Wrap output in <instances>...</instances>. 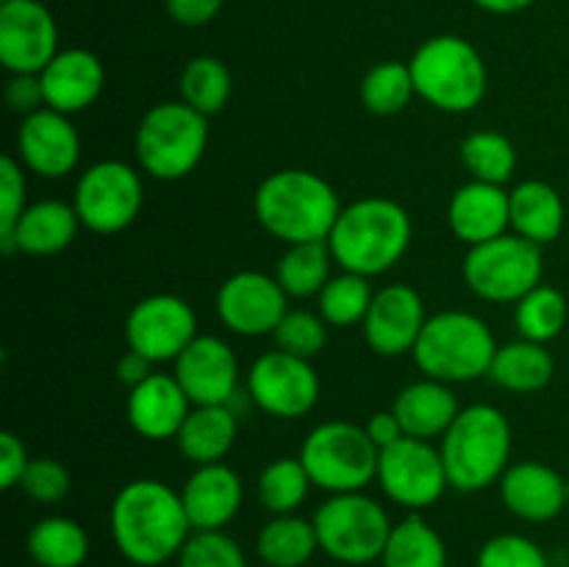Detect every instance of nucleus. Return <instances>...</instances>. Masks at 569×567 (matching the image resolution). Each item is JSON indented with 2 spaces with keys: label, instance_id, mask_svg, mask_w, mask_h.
<instances>
[{
  "label": "nucleus",
  "instance_id": "nucleus-1",
  "mask_svg": "<svg viewBox=\"0 0 569 567\" xmlns=\"http://www.w3.org/2000/svg\"><path fill=\"white\" fill-rule=\"evenodd\" d=\"M109 520L117 550L137 567H161L178 559L194 531L181 493L156 478L128 481L111 504Z\"/></svg>",
  "mask_w": 569,
  "mask_h": 567
},
{
  "label": "nucleus",
  "instance_id": "nucleus-2",
  "mask_svg": "<svg viewBox=\"0 0 569 567\" xmlns=\"http://www.w3.org/2000/svg\"><path fill=\"white\" fill-rule=\"evenodd\" d=\"M253 211L267 233L287 245L328 242L342 203L331 183L311 170H278L259 183Z\"/></svg>",
  "mask_w": 569,
  "mask_h": 567
},
{
  "label": "nucleus",
  "instance_id": "nucleus-3",
  "mask_svg": "<svg viewBox=\"0 0 569 567\" xmlns=\"http://www.w3.org/2000/svg\"><path fill=\"white\" fill-rule=\"evenodd\" d=\"M411 217L398 200L361 198L345 206L328 237L333 261L359 276H381L392 270L411 245Z\"/></svg>",
  "mask_w": 569,
  "mask_h": 567
},
{
  "label": "nucleus",
  "instance_id": "nucleus-4",
  "mask_svg": "<svg viewBox=\"0 0 569 567\" xmlns=\"http://www.w3.org/2000/svg\"><path fill=\"white\" fill-rule=\"evenodd\" d=\"M448 484L459 493H481L500 481L511 459V426L500 409L472 404L459 411L453 426L445 431L442 445Z\"/></svg>",
  "mask_w": 569,
  "mask_h": 567
},
{
  "label": "nucleus",
  "instance_id": "nucleus-5",
  "mask_svg": "<svg viewBox=\"0 0 569 567\" xmlns=\"http://www.w3.org/2000/svg\"><path fill=\"white\" fill-rule=\"evenodd\" d=\"M415 89L445 115H467L487 98L489 72L476 44L456 33L426 39L409 61Z\"/></svg>",
  "mask_w": 569,
  "mask_h": 567
},
{
  "label": "nucleus",
  "instance_id": "nucleus-6",
  "mask_svg": "<svg viewBox=\"0 0 569 567\" xmlns=\"http://www.w3.org/2000/svg\"><path fill=\"white\" fill-rule=\"evenodd\" d=\"M498 342L481 317L470 311H439L428 317L420 339H417L415 365L426 378L445 384L476 381L489 376Z\"/></svg>",
  "mask_w": 569,
  "mask_h": 567
},
{
  "label": "nucleus",
  "instance_id": "nucleus-7",
  "mask_svg": "<svg viewBox=\"0 0 569 567\" xmlns=\"http://www.w3.org/2000/svg\"><path fill=\"white\" fill-rule=\"evenodd\" d=\"M137 161L159 181L187 178L209 145V117L181 100H164L144 111L137 128Z\"/></svg>",
  "mask_w": 569,
  "mask_h": 567
},
{
  "label": "nucleus",
  "instance_id": "nucleus-8",
  "mask_svg": "<svg viewBox=\"0 0 569 567\" xmlns=\"http://www.w3.org/2000/svg\"><path fill=\"white\" fill-rule=\"evenodd\" d=\"M381 450L367 437L365 426L348 420L320 422L300 448V461L311 484L331 495L365 493L378 478Z\"/></svg>",
  "mask_w": 569,
  "mask_h": 567
},
{
  "label": "nucleus",
  "instance_id": "nucleus-9",
  "mask_svg": "<svg viewBox=\"0 0 569 567\" xmlns=\"http://www.w3.org/2000/svg\"><path fill=\"white\" fill-rule=\"evenodd\" d=\"M320 550L342 565H372L383 556L395 523L376 498L365 493L331 495L311 517Z\"/></svg>",
  "mask_w": 569,
  "mask_h": 567
},
{
  "label": "nucleus",
  "instance_id": "nucleus-10",
  "mask_svg": "<svg viewBox=\"0 0 569 567\" xmlns=\"http://www.w3.org/2000/svg\"><path fill=\"white\" fill-rule=\"evenodd\" d=\"M542 245L509 231L467 250L465 281L478 298L492 304H517L542 284Z\"/></svg>",
  "mask_w": 569,
  "mask_h": 567
},
{
  "label": "nucleus",
  "instance_id": "nucleus-11",
  "mask_svg": "<svg viewBox=\"0 0 569 567\" xmlns=\"http://www.w3.org/2000/svg\"><path fill=\"white\" fill-rule=\"evenodd\" d=\"M144 187L128 161L106 159L81 172L72 206L83 228L94 233H120L139 217Z\"/></svg>",
  "mask_w": 569,
  "mask_h": 567
},
{
  "label": "nucleus",
  "instance_id": "nucleus-12",
  "mask_svg": "<svg viewBox=\"0 0 569 567\" xmlns=\"http://www.w3.org/2000/svg\"><path fill=\"white\" fill-rule=\"evenodd\" d=\"M378 484L389 500L411 511L433 506L450 487L439 448L415 437H403L381 450Z\"/></svg>",
  "mask_w": 569,
  "mask_h": 567
},
{
  "label": "nucleus",
  "instance_id": "nucleus-13",
  "mask_svg": "<svg viewBox=\"0 0 569 567\" xmlns=\"http://www.w3.org/2000/svg\"><path fill=\"white\" fill-rule=\"evenodd\" d=\"M248 398L278 420H298L320 400V378L311 359L270 350L250 365Z\"/></svg>",
  "mask_w": 569,
  "mask_h": 567
},
{
  "label": "nucleus",
  "instance_id": "nucleus-14",
  "mask_svg": "<svg viewBox=\"0 0 569 567\" xmlns=\"http://www.w3.org/2000/svg\"><path fill=\"white\" fill-rule=\"evenodd\" d=\"M194 337H198V317L192 306L178 295H148L128 311V348L148 356L153 365L176 361Z\"/></svg>",
  "mask_w": 569,
  "mask_h": 567
},
{
  "label": "nucleus",
  "instance_id": "nucleus-15",
  "mask_svg": "<svg viewBox=\"0 0 569 567\" xmlns=\"http://www.w3.org/2000/svg\"><path fill=\"white\" fill-rule=\"evenodd\" d=\"M59 53V28L42 0L0 3V64L11 76H39Z\"/></svg>",
  "mask_w": 569,
  "mask_h": 567
},
{
  "label": "nucleus",
  "instance_id": "nucleus-16",
  "mask_svg": "<svg viewBox=\"0 0 569 567\" xmlns=\"http://www.w3.org/2000/svg\"><path fill=\"white\" fill-rule=\"evenodd\" d=\"M289 295L276 276L259 270H242L226 278L217 292V317L228 331L239 337L272 334L287 315Z\"/></svg>",
  "mask_w": 569,
  "mask_h": 567
},
{
  "label": "nucleus",
  "instance_id": "nucleus-17",
  "mask_svg": "<svg viewBox=\"0 0 569 567\" xmlns=\"http://www.w3.org/2000/svg\"><path fill=\"white\" fill-rule=\"evenodd\" d=\"M172 376L192 406H228L239 389V361L226 339L198 334L176 359Z\"/></svg>",
  "mask_w": 569,
  "mask_h": 567
},
{
  "label": "nucleus",
  "instance_id": "nucleus-18",
  "mask_svg": "<svg viewBox=\"0 0 569 567\" xmlns=\"http://www.w3.org/2000/svg\"><path fill=\"white\" fill-rule=\"evenodd\" d=\"M17 153H20V165L37 172L39 178L59 181L78 167L81 137L70 115L44 106L37 115L22 117L20 131H17Z\"/></svg>",
  "mask_w": 569,
  "mask_h": 567
},
{
  "label": "nucleus",
  "instance_id": "nucleus-19",
  "mask_svg": "<svg viewBox=\"0 0 569 567\" xmlns=\"http://www.w3.org/2000/svg\"><path fill=\"white\" fill-rule=\"evenodd\" d=\"M428 315L422 295L409 284H389L372 298L365 317V339L378 356L411 354L426 328Z\"/></svg>",
  "mask_w": 569,
  "mask_h": 567
},
{
  "label": "nucleus",
  "instance_id": "nucleus-20",
  "mask_svg": "<svg viewBox=\"0 0 569 567\" xmlns=\"http://www.w3.org/2000/svg\"><path fill=\"white\" fill-rule=\"evenodd\" d=\"M242 478L222 461L194 467L181 487L183 509L194 531H222L242 506Z\"/></svg>",
  "mask_w": 569,
  "mask_h": 567
},
{
  "label": "nucleus",
  "instance_id": "nucleus-21",
  "mask_svg": "<svg viewBox=\"0 0 569 567\" xmlns=\"http://www.w3.org/2000/svg\"><path fill=\"white\" fill-rule=\"evenodd\" d=\"M448 222L456 239L476 248L511 231L509 192L498 183L467 181L453 192L448 203Z\"/></svg>",
  "mask_w": 569,
  "mask_h": 567
},
{
  "label": "nucleus",
  "instance_id": "nucleus-22",
  "mask_svg": "<svg viewBox=\"0 0 569 567\" xmlns=\"http://www.w3.org/2000/svg\"><path fill=\"white\" fill-rule=\"evenodd\" d=\"M500 500L515 517L548 523L567 506V478L542 461H517L500 478Z\"/></svg>",
  "mask_w": 569,
  "mask_h": 567
},
{
  "label": "nucleus",
  "instance_id": "nucleus-23",
  "mask_svg": "<svg viewBox=\"0 0 569 567\" xmlns=\"http://www.w3.org/2000/svg\"><path fill=\"white\" fill-rule=\"evenodd\" d=\"M44 89V103L61 115H78L89 109L103 92L106 70L103 61L83 48H67L53 56L48 67L39 72Z\"/></svg>",
  "mask_w": 569,
  "mask_h": 567
},
{
  "label": "nucleus",
  "instance_id": "nucleus-24",
  "mask_svg": "<svg viewBox=\"0 0 569 567\" xmlns=\"http://www.w3.org/2000/svg\"><path fill=\"white\" fill-rule=\"evenodd\" d=\"M192 411V400L172 372H153L148 381L128 395V422L144 439H176L183 420Z\"/></svg>",
  "mask_w": 569,
  "mask_h": 567
},
{
  "label": "nucleus",
  "instance_id": "nucleus-25",
  "mask_svg": "<svg viewBox=\"0 0 569 567\" xmlns=\"http://www.w3.org/2000/svg\"><path fill=\"white\" fill-rule=\"evenodd\" d=\"M81 220L72 203L64 200H37V203L26 206L17 226L9 233H0V250L3 253H20L28 256H53L70 248L76 239Z\"/></svg>",
  "mask_w": 569,
  "mask_h": 567
},
{
  "label": "nucleus",
  "instance_id": "nucleus-26",
  "mask_svg": "<svg viewBox=\"0 0 569 567\" xmlns=\"http://www.w3.org/2000/svg\"><path fill=\"white\" fill-rule=\"evenodd\" d=\"M392 411L398 415L406 437L433 439L445 437V431L459 417L461 406L448 384L437 381V378H422V381L400 389Z\"/></svg>",
  "mask_w": 569,
  "mask_h": 567
},
{
  "label": "nucleus",
  "instance_id": "nucleus-27",
  "mask_svg": "<svg viewBox=\"0 0 569 567\" xmlns=\"http://www.w3.org/2000/svg\"><path fill=\"white\" fill-rule=\"evenodd\" d=\"M239 434V420L233 406H192L183 420L176 442L178 450L194 467L214 465L228 456Z\"/></svg>",
  "mask_w": 569,
  "mask_h": 567
},
{
  "label": "nucleus",
  "instance_id": "nucleus-28",
  "mask_svg": "<svg viewBox=\"0 0 569 567\" xmlns=\"http://www.w3.org/2000/svg\"><path fill=\"white\" fill-rule=\"evenodd\" d=\"M511 231L537 245L559 239L565 228V200L548 181H522L509 192Z\"/></svg>",
  "mask_w": 569,
  "mask_h": 567
},
{
  "label": "nucleus",
  "instance_id": "nucleus-29",
  "mask_svg": "<svg viewBox=\"0 0 569 567\" xmlns=\"http://www.w3.org/2000/svg\"><path fill=\"white\" fill-rule=\"evenodd\" d=\"M556 372V361L542 342L517 339V342L500 345L495 354L489 376L498 387L509 392H537L548 387Z\"/></svg>",
  "mask_w": 569,
  "mask_h": 567
},
{
  "label": "nucleus",
  "instance_id": "nucleus-30",
  "mask_svg": "<svg viewBox=\"0 0 569 567\" xmlns=\"http://www.w3.org/2000/svg\"><path fill=\"white\" fill-rule=\"evenodd\" d=\"M317 550L315 523L298 515H276L256 537V554L267 567H303Z\"/></svg>",
  "mask_w": 569,
  "mask_h": 567
},
{
  "label": "nucleus",
  "instance_id": "nucleus-31",
  "mask_svg": "<svg viewBox=\"0 0 569 567\" xmlns=\"http://www.w3.org/2000/svg\"><path fill=\"white\" fill-rule=\"evenodd\" d=\"M383 567H448V548L422 515L395 523L381 556Z\"/></svg>",
  "mask_w": 569,
  "mask_h": 567
},
{
  "label": "nucleus",
  "instance_id": "nucleus-32",
  "mask_svg": "<svg viewBox=\"0 0 569 567\" xmlns=\"http://www.w3.org/2000/svg\"><path fill=\"white\" fill-rule=\"evenodd\" d=\"M28 554L37 567H81L89 556V537L70 517H44L28 531Z\"/></svg>",
  "mask_w": 569,
  "mask_h": 567
},
{
  "label": "nucleus",
  "instance_id": "nucleus-33",
  "mask_svg": "<svg viewBox=\"0 0 569 567\" xmlns=\"http://www.w3.org/2000/svg\"><path fill=\"white\" fill-rule=\"evenodd\" d=\"M331 265L333 253L328 242L289 245L278 261L276 278L289 298H311L331 281Z\"/></svg>",
  "mask_w": 569,
  "mask_h": 567
},
{
  "label": "nucleus",
  "instance_id": "nucleus-34",
  "mask_svg": "<svg viewBox=\"0 0 569 567\" xmlns=\"http://www.w3.org/2000/svg\"><path fill=\"white\" fill-rule=\"evenodd\" d=\"M231 72L214 56H194L181 72V100L203 117L220 115L231 98Z\"/></svg>",
  "mask_w": 569,
  "mask_h": 567
},
{
  "label": "nucleus",
  "instance_id": "nucleus-35",
  "mask_svg": "<svg viewBox=\"0 0 569 567\" xmlns=\"http://www.w3.org/2000/svg\"><path fill=\"white\" fill-rule=\"evenodd\" d=\"M309 487L311 476L303 467V461H300V456L298 459L281 456V459L270 461L259 472V481H256L261 506L272 511V515H295L303 506Z\"/></svg>",
  "mask_w": 569,
  "mask_h": 567
},
{
  "label": "nucleus",
  "instance_id": "nucleus-36",
  "mask_svg": "<svg viewBox=\"0 0 569 567\" xmlns=\"http://www.w3.org/2000/svg\"><path fill=\"white\" fill-rule=\"evenodd\" d=\"M515 326L522 339L548 345L567 326V298L556 287L539 284L515 306Z\"/></svg>",
  "mask_w": 569,
  "mask_h": 567
},
{
  "label": "nucleus",
  "instance_id": "nucleus-37",
  "mask_svg": "<svg viewBox=\"0 0 569 567\" xmlns=\"http://www.w3.org/2000/svg\"><path fill=\"white\" fill-rule=\"evenodd\" d=\"M372 298H376V292L370 287V278L348 270L331 276V281L317 295L320 317L333 328H348L356 326V322H365Z\"/></svg>",
  "mask_w": 569,
  "mask_h": 567
},
{
  "label": "nucleus",
  "instance_id": "nucleus-38",
  "mask_svg": "<svg viewBox=\"0 0 569 567\" xmlns=\"http://www.w3.org/2000/svg\"><path fill=\"white\" fill-rule=\"evenodd\" d=\"M461 161L476 181L503 187L517 170V148L506 133L476 131L461 142Z\"/></svg>",
  "mask_w": 569,
  "mask_h": 567
},
{
  "label": "nucleus",
  "instance_id": "nucleus-39",
  "mask_svg": "<svg viewBox=\"0 0 569 567\" xmlns=\"http://www.w3.org/2000/svg\"><path fill=\"white\" fill-rule=\"evenodd\" d=\"M415 94V78L403 61H381L361 81V103L378 117L400 115Z\"/></svg>",
  "mask_w": 569,
  "mask_h": 567
},
{
  "label": "nucleus",
  "instance_id": "nucleus-40",
  "mask_svg": "<svg viewBox=\"0 0 569 567\" xmlns=\"http://www.w3.org/2000/svg\"><path fill=\"white\" fill-rule=\"evenodd\" d=\"M272 337H276L278 350H287L300 359H315L328 342V322L306 309H289L272 331Z\"/></svg>",
  "mask_w": 569,
  "mask_h": 567
},
{
  "label": "nucleus",
  "instance_id": "nucleus-41",
  "mask_svg": "<svg viewBox=\"0 0 569 567\" xmlns=\"http://www.w3.org/2000/svg\"><path fill=\"white\" fill-rule=\"evenodd\" d=\"M178 567H248V559L226 531H192L178 554Z\"/></svg>",
  "mask_w": 569,
  "mask_h": 567
},
{
  "label": "nucleus",
  "instance_id": "nucleus-42",
  "mask_svg": "<svg viewBox=\"0 0 569 567\" xmlns=\"http://www.w3.org/2000/svg\"><path fill=\"white\" fill-rule=\"evenodd\" d=\"M476 567H550V559L531 537L498 534L481 545Z\"/></svg>",
  "mask_w": 569,
  "mask_h": 567
},
{
  "label": "nucleus",
  "instance_id": "nucleus-43",
  "mask_svg": "<svg viewBox=\"0 0 569 567\" xmlns=\"http://www.w3.org/2000/svg\"><path fill=\"white\" fill-rule=\"evenodd\" d=\"M20 487L37 504H59L70 493V472L61 461L39 456V459H31L28 470L22 472Z\"/></svg>",
  "mask_w": 569,
  "mask_h": 567
},
{
  "label": "nucleus",
  "instance_id": "nucleus-44",
  "mask_svg": "<svg viewBox=\"0 0 569 567\" xmlns=\"http://www.w3.org/2000/svg\"><path fill=\"white\" fill-rule=\"evenodd\" d=\"M26 211V176L11 156L0 159V233H9Z\"/></svg>",
  "mask_w": 569,
  "mask_h": 567
},
{
  "label": "nucleus",
  "instance_id": "nucleus-45",
  "mask_svg": "<svg viewBox=\"0 0 569 567\" xmlns=\"http://www.w3.org/2000/svg\"><path fill=\"white\" fill-rule=\"evenodd\" d=\"M6 106H9L14 115L31 117L37 111H42L44 106V89L42 78L31 76V72H22V76H11L6 83Z\"/></svg>",
  "mask_w": 569,
  "mask_h": 567
},
{
  "label": "nucleus",
  "instance_id": "nucleus-46",
  "mask_svg": "<svg viewBox=\"0 0 569 567\" xmlns=\"http://www.w3.org/2000/svg\"><path fill=\"white\" fill-rule=\"evenodd\" d=\"M31 459L22 445V439L11 431H0V487L11 489L22 481V472L28 470Z\"/></svg>",
  "mask_w": 569,
  "mask_h": 567
},
{
  "label": "nucleus",
  "instance_id": "nucleus-47",
  "mask_svg": "<svg viewBox=\"0 0 569 567\" xmlns=\"http://www.w3.org/2000/svg\"><path fill=\"white\" fill-rule=\"evenodd\" d=\"M222 3H226V0H164L172 20H176L178 26L187 28H200L206 26V22L214 20V17L220 14Z\"/></svg>",
  "mask_w": 569,
  "mask_h": 567
},
{
  "label": "nucleus",
  "instance_id": "nucleus-48",
  "mask_svg": "<svg viewBox=\"0 0 569 567\" xmlns=\"http://www.w3.org/2000/svg\"><path fill=\"white\" fill-rule=\"evenodd\" d=\"M365 431H367V437H370L372 442H376L378 450L389 448V445H395V442H398V439L406 437L403 426H400L398 415H395L392 409H389V411H376V415H372L370 420H367Z\"/></svg>",
  "mask_w": 569,
  "mask_h": 567
},
{
  "label": "nucleus",
  "instance_id": "nucleus-49",
  "mask_svg": "<svg viewBox=\"0 0 569 567\" xmlns=\"http://www.w3.org/2000/svg\"><path fill=\"white\" fill-rule=\"evenodd\" d=\"M117 376H120V381L126 384L128 389H133L153 376V361H150L148 356L139 354V350L128 348L126 354H122V359L117 361Z\"/></svg>",
  "mask_w": 569,
  "mask_h": 567
},
{
  "label": "nucleus",
  "instance_id": "nucleus-50",
  "mask_svg": "<svg viewBox=\"0 0 569 567\" xmlns=\"http://www.w3.org/2000/svg\"><path fill=\"white\" fill-rule=\"evenodd\" d=\"M533 3L537 0H476V6H481L483 11H492V14H517Z\"/></svg>",
  "mask_w": 569,
  "mask_h": 567
},
{
  "label": "nucleus",
  "instance_id": "nucleus-51",
  "mask_svg": "<svg viewBox=\"0 0 569 567\" xmlns=\"http://www.w3.org/2000/svg\"><path fill=\"white\" fill-rule=\"evenodd\" d=\"M567 504H569V478H567Z\"/></svg>",
  "mask_w": 569,
  "mask_h": 567
},
{
  "label": "nucleus",
  "instance_id": "nucleus-52",
  "mask_svg": "<svg viewBox=\"0 0 569 567\" xmlns=\"http://www.w3.org/2000/svg\"><path fill=\"white\" fill-rule=\"evenodd\" d=\"M0 3H6V0H0Z\"/></svg>",
  "mask_w": 569,
  "mask_h": 567
}]
</instances>
